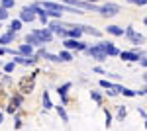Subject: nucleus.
<instances>
[{
  "label": "nucleus",
  "instance_id": "1",
  "mask_svg": "<svg viewBox=\"0 0 147 131\" xmlns=\"http://www.w3.org/2000/svg\"><path fill=\"white\" fill-rule=\"evenodd\" d=\"M35 77H37V71H35L34 75H30V77H24L20 82H18V90H20V94H32L35 88Z\"/></svg>",
  "mask_w": 147,
  "mask_h": 131
},
{
  "label": "nucleus",
  "instance_id": "2",
  "mask_svg": "<svg viewBox=\"0 0 147 131\" xmlns=\"http://www.w3.org/2000/svg\"><path fill=\"white\" fill-rule=\"evenodd\" d=\"M86 53L88 55H92V59H96V61H106V59H108V55L104 53V51H102L100 47H98V45H94V47H86Z\"/></svg>",
  "mask_w": 147,
  "mask_h": 131
},
{
  "label": "nucleus",
  "instance_id": "3",
  "mask_svg": "<svg viewBox=\"0 0 147 131\" xmlns=\"http://www.w3.org/2000/svg\"><path fill=\"white\" fill-rule=\"evenodd\" d=\"M41 41V45H45V43H51V39H53V33L49 32V30H35V32H32Z\"/></svg>",
  "mask_w": 147,
  "mask_h": 131
},
{
  "label": "nucleus",
  "instance_id": "4",
  "mask_svg": "<svg viewBox=\"0 0 147 131\" xmlns=\"http://www.w3.org/2000/svg\"><path fill=\"white\" fill-rule=\"evenodd\" d=\"M98 12H100L102 16H106V18H112V16H116L120 12V6L118 4H106V6L98 8Z\"/></svg>",
  "mask_w": 147,
  "mask_h": 131
},
{
  "label": "nucleus",
  "instance_id": "5",
  "mask_svg": "<svg viewBox=\"0 0 147 131\" xmlns=\"http://www.w3.org/2000/svg\"><path fill=\"white\" fill-rule=\"evenodd\" d=\"M65 47H67V49H77V51H86V45L80 43L79 39H73V37L65 41Z\"/></svg>",
  "mask_w": 147,
  "mask_h": 131
},
{
  "label": "nucleus",
  "instance_id": "6",
  "mask_svg": "<svg viewBox=\"0 0 147 131\" xmlns=\"http://www.w3.org/2000/svg\"><path fill=\"white\" fill-rule=\"evenodd\" d=\"M124 33L131 39V43H143V41H145V37H143V35H139V33H136V32H134V28H127Z\"/></svg>",
  "mask_w": 147,
  "mask_h": 131
},
{
  "label": "nucleus",
  "instance_id": "7",
  "mask_svg": "<svg viewBox=\"0 0 147 131\" xmlns=\"http://www.w3.org/2000/svg\"><path fill=\"white\" fill-rule=\"evenodd\" d=\"M14 63H20V65H35L37 63V59H35V55H32V57H24V55H18L16 59H14Z\"/></svg>",
  "mask_w": 147,
  "mask_h": 131
},
{
  "label": "nucleus",
  "instance_id": "8",
  "mask_svg": "<svg viewBox=\"0 0 147 131\" xmlns=\"http://www.w3.org/2000/svg\"><path fill=\"white\" fill-rule=\"evenodd\" d=\"M20 20H22V22H34V20H35V14L32 12V8H30V6H26V8H22V14H20Z\"/></svg>",
  "mask_w": 147,
  "mask_h": 131
},
{
  "label": "nucleus",
  "instance_id": "9",
  "mask_svg": "<svg viewBox=\"0 0 147 131\" xmlns=\"http://www.w3.org/2000/svg\"><path fill=\"white\" fill-rule=\"evenodd\" d=\"M98 47H100V49H102V51H104L106 55H112V57L120 55V51H118V49H116L112 43H98Z\"/></svg>",
  "mask_w": 147,
  "mask_h": 131
},
{
  "label": "nucleus",
  "instance_id": "10",
  "mask_svg": "<svg viewBox=\"0 0 147 131\" xmlns=\"http://www.w3.org/2000/svg\"><path fill=\"white\" fill-rule=\"evenodd\" d=\"M120 57H122L124 61H139V53H137V51H122Z\"/></svg>",
  "mask_w": 147,
  "mask_h": 131
},
{
  "label": "nucleus",
  "instance_id": "11",
  "mask_svg": "<svg viewBox=\"0 0 147 131\" xmlns=\"http://www.w3.org/2000/svg\"><path fill=\"white\" fill-rule=\"evenodd\" d=\"M18 53H20V55H24V57H32V55H34V45H30V43H24V45H20Z\"/></svg>",
  "mask_w": 147,
  "mask_h": 131
},
{
  "label": "nucleus",
  "instance_id": "12",
  "mask_svg": "<svg viewBox=\"0 0 147 131\" xmlns=\"http://www.w3.org/2000/svg\"><path fill=\"white\" fill-rule=\"evenodd\" d=\"M106 30H108V33H112V35H116V37L124 35V30H122V28H118V26H108Z\"/></svg>",
  "mask_w": 147,
  "mask_h": 131
},
{
  "label": "nucleus",
  "instance_id": "13",
  "mask_svg": "<svg viewBox=\"0 0 147 131\" xmlns=\"http://www.w3.org/2000/svg\"><path fill=\"white\" fill-rule=\"evenodd\" d=\"M18 108H20V102H18L16 98H12L10 100V106L6 108V112H8V114H14V112H18Z\"/></svg>",
  "mask_w": 147,
  "mask_h": 131
},
{
  "label": "nucleus",
  "instance_id": "14",
  "mask_svg": "<svg viewBox=\"0 0 147 131\" xmlns=\"http://www.w3.org/2000/svg\"><path fill=\"white\" fill-rule=\"evenodd\" d=\"M14 35H16V33H6V35H0V43H2V45L12 43V41H14Z\"/></svg>",
  "mask_w": 147,
  "mask_h": 131
},
{
  "label": "nucleus",
  "instance_id": "15",
  "mask_svg": "<svg viewBox=\"0 0 147 131\" xmlns=\"http://www.w3.org/2000/svg\"><path fill=\"white\" fill-rule=\"evenodd\" d=\"M26 41H28L30 45H41V41H39V39L35 37L34 33H30V35H26Z\"/></svg>",
  "mask_w": 147,
  "mask_h": 131
},
{
  "label": "nucleus",
  "instance_id": "16",
  "mask_svg": "<svg viewBox=\"0 0 147 131\" xmlns=\"http://www.w3.org/2000/svg\"><path fill=\"white\" fill-rule=\"evenodd\" d=\"M69 88H71V82H67V84H63V86L57 88V92H59V96H61V98H63V96H67Z\"/></svg>",
  "mask_w": 147,
  "mask_h": 131
},
{
  "label": "nucleus",
  "instance_id": "17",
  "mask_svg": "<svg viewBox=\"0 0 147 131\" xmlns=\"http://www.w3.org/2000/svg\"><path fill=\"white\" fill-rule=\"evenodd\" d=\"M20 28H22V20H14L10 26V33H16V32H20Z\"/></svg>",
  "mask_w": 147,
  "mask_h": 131
},
{
  "label": "nucleus",
  "instance_id": "18",
  "mask_svg": "<svg viewBox=\"0 0 147 131\" xmlns=\"http://www.w3.org/2000/svg\"><path fill=\"white\" fill-rule=\"evenodd\" d=\"M80 32H82V33H90V35H96V37L100 35L98 30H92V28H86V26H80Z\"/></svg>",
  "mask_w": 147,
  "mask_h": 131
},
{
  "label": "nucleus",
  "instance_id": "19",
  "mask_svg": "<svg viewBox=\"0 0 147 131\" xmlns=\"http://www.w3.org/2000/svg\"><path fill=\"white\" fill-rule=\"evenodd\" d=\"M57 114L61 116V120L65 121V123L69 121V116H67V112H65V108H63V106H57Z\"/></svg>",
  "mask_w": 147,
  "mask_h": 131
},
{
  "label": "nucleus",
  "instance_id": "20",
  "mask_svg": "<svg viewBox=\"0 0 147 131\" xmlns=\"http://www.w3.org/2000/svg\"><path fill=\"white\" fill-rule=\"evenodd\" d=\"M59 61H63V63H69V61H73V55L69 53V51H63V53L59 55Z\"/></svg>",
  "mask_w": 147,
  "mask_h": 131
},
{
  "label": "nucleus",
  "instance_id": "21",
  "mask_svg": "<svg viewBox=\"0 0 147 131\" xmlns=\"http://www.w3.org/2000/svg\"><path fill=\"white\" fill-rule=\"evenodd\" d=\"M43 104H45V110L53 108V104H51V100H49V94H47V92H43Z\"/></svg>",
  "mask_w": 147,
  "mask_h": 131
},
{
  "label": "nucleus",
  "instance_id": "22",
  "mask_svg": "<svg viewBox=\"0 0 147 131\" xmlns=\"http://www.w3.org/2000/svg\"><path fill=\"white\" fill-rule=\"evenodd\" d=\"M0 8H6V10L8 8H14V0H2V6Z\"/></svg>",
  "mask_w": 147,
  "mask_h": 131
},
{
  "label": "nucleus",
  "instance_id": "23",
  "mask_svg": "<svg viewBox=\"0 0 147 131\" xmlns=\"http://www.w3.org/2000/svg\"><path fill=\"white\" fill-rule=\"evenodd\" d=\"M125 116H127V110H125L124 106H120V110H118V118H120V120H124Z\"/></svg>",
  "mask_w": 147,
  "mask_h": 131
},
{
  "label": "nucleus",
  "instance_id": "24",
  "mask_svg": "<svg viewBox=\"0 0 147 131\" xmlns=\"http://www.w3.org/2000/svg\"><path fill=\"white\" fill-rule=\"evenodd\" d=\"M43 59H49V61H53V63H59V55H51V53H45Z\"/></svg>",
  "mask_w": 147,
  "mask_h": 131
},
{
  "label": "nucleus",
  "instance_id": "25",
  "mask_svg": "<svg viewBox=\"0 0 147 131\" xmlns=\"http://www.w3.org/2000/svg\"><path fill=\"white\" fill-rule=\"evenodd\" d=\"M90 96H92V100H96L98 104H102V96L98 94V92H90Z\"/></svg>",
  "mask_w": 147,
  "mask_h": 131
},
{
  "label": "nucleus",
  "instance_id": "26",
  "mask_svg": "<svg viewBox=\"0 0 147 131\" xmlns=\"http://www.w3.org/2000/svg\"><path fill=\"white\" fill-rule=\"evenodd\" d=\"M100 86H102V88H108V90H110L114 84H112V82H108V80H100Z\"/></svg>",
  "mask_w": 147,
  "mask_h": 131
},
{
  "label": "nucleus",
  "instance_id": "27",
  "mask_svg": "<svg viewBox=\"0 0 147 131\" xmlns=\"http://www.w3.org/2000/svg\"><path fill=\"white\" fill-rule=\"evenodd\" d=\"M14 67H16V63H8V65H4V71H6V73H12Z\"/></svg>",
  "mask_w": 147,
  "mask_h": 131
},
{
  "label": "nucleus",
  "instance_id": "28",
  "mask_svg": "<svg viewBox=\"0 0 147 131\" xmlns=\"http://www.w3.org/2000/svg\"><path fill=\"white\" fill-rule=\"evenodd\" d=\"M8 18V10L6 8H0V20H6Z\"/></svg>",
  "mask_w": 147,
  "mask_h": 131
},
{
  "label": "nucleus",
  "instance_id": "29",
  "mask_svg": "<svg viewBox=\"0 0 147 131\" xmlns=\"http://www.w3.org/2000/svg\"><path fill=\"white\" fill-rule=\"evenodd\" d=\"M129 4H139V6H143L145 4V0H127Z\"/></svg>",
  "mask_w": 147,
  "mask_h": 131
},
{
  "label": "nucleus",
  "instance_id": "30",
  "mask_svg": "<svg viewBox=\"0 0 147 131\" xmlns=\"http://www.w3.org/2000/svg\"><path fill=\"white\" fill-rule=\"evenodd\" d=\"M136 96H145V88H141V90H136Z\"/></svg>",
  "mask_w": 147,
  "mask_h": 131
},
{
  "label": "nucleus",
  "instance_id": "31",
  "mask_svg": "<svg viewBox=\"0 0 147 131\" xmlns=\"http://www.w3.org/2000/svg\"><path fill=\"white\" fill-rule=\"evenodd\" d=\"M137 112H139V116H141V118H145V110H143V108H137Z\"/></svg>",
  "mask_w": 147,
  "mask_h": 131
},
{
  "label": "nucleus",
  "instance_id": "32",
  "mask_svg": "<svg viewBox=\"0 0 147 131\" xmlns=\"http://www.w3.org/2000/svg\"><path fill=\"white\" fill-rule=\"evenodd\" d=\"M39 20H41V24H47V16L43 14V16H39Z\"/></svg>",
  "mask_w": 147,
  "mask_h": 131
},
{
  "label": "nucleus",
  "instance_id": "33",
  "mask_svg": "<svg viewBox=\"0 0 147 131\" xmlns=\"http://www.w3.org/2000/svg\"><path fill=\"white\" fill-rule=\"evenodd\" d=\"M6 53V49H2V47H0V55H4Z\"/></svg>",
  "mask_w": 147,
  "mask_h": 131
},
{
  "label": "nucleus",
  "instance_id": "34",
  "mask_svg": "<svg viewBox=\"0 0 147 131\" xmlns=\"http://www.w3.org/2000/svg\"><path fill=\"white\" fill-rule=\"evenodd\" d=\"M86 2H92V4H94V2H96V0H86Z\"/></svg>",
  "mask_w": 147,
  "mask_h": 131
},
{
  "label": "nucleus",
  "instance_id": "35",
  "mask_svg": "<svg viewBox=\"0 0 147 131\" xmlns=\"http://www.w3.org/2000/svg\"><path fill=\"white\" fill-rule=\"evenodd\" d=\"M0 123H2V114H0Z\"/></svg>",
  "mask_w": 147,
  "mask_h": 131
}]
</instances>
